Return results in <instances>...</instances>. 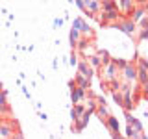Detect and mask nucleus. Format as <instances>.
Returning <instances> with one entry per match:
<instances>
[{"instance_id":"f257e3e1","label":"nucleus","mask_w":148,"mask_h":139,"mask_svg":"<svg viewBox=\"0 0 148 139\" xmlns=\"http://www.w3.org/2000/svg\"><path fill=\"white\" fill-rule=\"evenodd\" d=\"M69 87H71V98H72V104H74V106L83 104V102L87 100V91L80 89V87L76 85V82H74V80L69 82Z\"/></svg>"},{"instance_id":"f03ea898","label":"nucleus","mask_w":148,"mask_h":139,"mask_svg":"<svg viewBox=\"0 0 148 139\" xmlns=\"http://www.w3.org/2000/svg\"><path fill=\"white\" fill-rule=\"evenodd\" d=\"M111 26L119 28V30H120V32H124L126 35H135V34H137V24L132 21V19H124V17H120V21H119V22H115V24H111Z\"/></svg>"},{"instance_id":"7ed1b4c3","label":"nucleus","mask_w":148,"mask_h":139,"mask_svg":"<svg viewBox=\"0 0 148 139\" xmlns=\"http://www.w3.org/2000/svg\"><path fill=\"white\" fill-rule=\"evenodd\" d=\"M119 6V11H120V17L124 19H130L133 13V9L137 8V2H132V0H122V2H117Z\"/></svg>"},{"instance_id":"20e7f679","label":"nucleus","mask_w":148,"mask_h":139,"mask_svg":"<svg viewBox=\"0 0 148 139\" xmlns=\"http://www.w3.org/2000/svg\"><path fill=\"white\" fill-rule=\"evenodd\" d=\"M120 74H122L124 82H130V83L137 82V67H135V63H128L126 67L120 71Z\"/></svg>"},{"instance_id":"39448f33","label":"nucleus","mask_w":148,"mask_h":139,"mask_svg":"<svg viewBox=\"0 0 148 139\" xmlns=\"http://www.w3.org/2000/svg\"><path fill=\"white\" fill-rule=\"evenodd\" d=\"M78 74L85 76L87 80H91V78L95 76V71L91 69V65H89L87 59H80V61H78Z\"/></svg>"},{"instance_id":"423d86ee","label":"nucleus","mask_w":148,"mask_h":139,"mask_svg":"<svg viewBox=\"0 0 148 139\" xmlns=\"http://www.w3.org/2000/svg\"><path fill=\"white\" fill-rule=\"evenodd\" d=\"M104 124H106V128H108L111 133H119V130H120V124H119V119L115 117V115H111V117H109L108 120H106Z\"/></svg>"},{"instance_id":"0eeeda50","label":"nucleus","mask_w":148,"mask_h":139,"mask_svg":"<svg viewBox=\"0 0 148 139\" xmlns=\"http://www.w3.org/2000/svg\"><path fill=\"white\" fill-rule=\"evenodd\" d=\"M83 113H85V104H78V106H74V108H72V111H71L72 122H76V120H80Z\"/></svg>"},{"instance_id":"6e6552de","label":"nucleus","mask_w":148,"mask_h":139,"mask_svg":"<svg viewBox=\"0 0 148 139\" xmlns=\"http://www.w3.org/2000/svg\"><path fill=\"white\" fill-rule=\"evenodd\" d=\"M74 82H76V85L80 87V89H83V91H87L91 87V80H87V78L82 76V74H76V76H74Z\"/></svg>"},{"instance_id":"1a4fd4ad","label":"nucleus","mask_w":148,"mask_h":139,"mask_svg":"<svg viewBox=\"0 0 148 139\" xmlns=\"http://www.w3.org/2000/svg\"><path fill=\"white\" fill-rule=\"evenodd\" d=\"M87 61H89V65H91V69H92V71H100V69H102V61H100V56H98V52H96V54H92L91 58H87Z\"/></svg>"},{"instance_id":"9d476101","label":"nucleus","mask_w":148,"mask_h":139,"mask_svg":"<svg viewBox=\"0 0 148 139\" xmlns=\"http://www.w3.org/2000/svg\"><path fill=\"white\" fill-rule=\"evenodd\" d=\"M96 115H98V117L104 120H108L109 117H111V113H109V109H108V106H98V109H96Z\"/></svg>"},{"instance_id":"9b49d317","label":"nucleus","mask_w":148,"mask_h":139,"mask_svg":"<svg viewBox=\"0 0 148 139\" xmlns=\"http://www.w3.org/2000/svg\"><path fill=\"white\" fill-rule=\"evenodd\" d=\"M98 56H100V61H102V67H106V65L111 63V56L108 50H98Z\"/></svg>"},{"instance_id":"f8f14e48","label":"nucleus","mask_w":148,"mask_h":139,"mask_svg":"<svg viewBox=\"0 0 148 139\" xmlns=\"http://www.w3.org/2000/svg\"><path fill=\"white\" fill-rule=\"evenodd\" d=\"M111 96H113V100L117 102L119 106H122V102H124V96L120 95V91H115V93H111Z\"/></svg>"},{"instance_id":"ddd939ff","label":"nucleus","mask_w":148,"mask_h":139,"mask_svg":"<svg viewBox=\"0 0 148 139\" xmlns=\"http://www.w3.org/2000/svg\"><path fill=\"white\" fill-rule=\"evenodd\" d=\"M137 39H139V41H145V39H148V28H146V30H139Z\"/></svg>"},{"instance_id":"4468645a","label":"nucleus","mask_w":148,"mask_h":139,"mask_svg":"<svg viewBox=\"0 0 148 139\" xmlns=\"http://www.w3.org/2000/svg\"><path fill=\"white\" fill-rule=\"evenodd\" d=\"M111 137H113V139H122V136H120V132H119V133H111Z\"/></svg>"}]
</instances>
